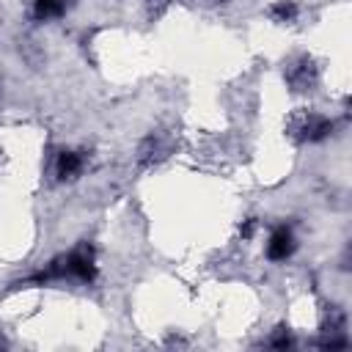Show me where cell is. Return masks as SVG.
I'll return each mask as SVG.
<instances>
[{
    "label": "cell",
    "mask_w": 352,
    "mask_h": 352,
    "mask_svg": "<svg viewBox=\"0 0 352 352\" xmlns=\"http://www.w3.org/2000/svg\"><path fill=\"white\" fill-rule=\"evenodd\" d=\"M297 250V236L289 226H275L267 239V258L270 261H286Z\"/></svg>",
    "instance_id": "4"
},
{
    "label": "cell",
    "mask_w": 352,
    "mask_h": 352,
    "mask_svg": "<svg viewBox=\"0 0 352 352\" xmlns=\"http://www.w3.org/2000/svg\"><path fill=\"white\" fill-rule=\"evenodd\" d=\"M82 168H85V157H82V151L63 148V151L58 154V160H55V176H58L60 182H74V179H80Z\"/></svg>",
    "instance_id": "5"
},
{
    "label": "cell",
    "mask_w": 352,
    "mask_h": 352,
    "mask_svg": "<svg viewBox=\"0 0 352 352\" xmlns=\"http://www.w3.org/2000/svg\"><path fill=\"white\" fill-rule=\"evenodd\" d=\"M170 3H173V0H146V11H148L151 19H157V16H162V11H165Z\"/></svg>",
    "instance_id": "8"
},
{
    "label": "cell",
    "mask_w": 352,
    "mask_h": 352,
    "mask_svg": "<svg viewBox=\"0 0 352 352\" xmlns=\"http://www.w3.org/2000/svg\"><path fill=\"white\" fill-rule=\"evenodd\" d=\"M60 267H63V275H69L80 283H94V278H96V261H94V250L88 245H80L69 256H63Z\"/></svg>",
    "instance_id": "1"
},
{
    "label": "cell",
    "mask_w": 352,
    "mask_h": 352,
    "mask_svg": "<svg viewBox=\"0 0 352 352\" xmlns=\"http://www.w3.org/2000/svg\"><path fill=\"white\" fill-rule=\"evenodd\" d=\"M33 6V16L47 22V19H58L63 11H66V3L63 0H30Z\"/></svg>",
    "instance_id": "6"
},
{
    "label": "cell",
    "mask_w": 352,
    "mask_h": 352,
    "mask_svg": "<svg viewBox=\"0 0 352 352\" xmlns=\"http://www.w3.org/2000/svg\"><path fill=\"white\" fill-rule=\"evenodd\" d=\"M270 16H272V22H280V25L294 22V19H297V6H294V0H278V3H272V6H270Z\"/></svg>",
    "instance_id": "7"
},
{
    "label": "cell",
    "mask_w": 352,
    "mask_h": 352,
    "mask_svg": "<svg viewBox=\"0 0 352 352\" xmlns=\"http://www.w3.org/2000/svg\"><path fill=\"white\" fill-rule=\"evenodd\" d=\"M217 3H226V0H217Z\"/></svg>",
    "instance_id": "11"
},
{
    "label": "cell",
    "mask_w": 352,
    "mask_h": 352,
    "mask_svg": "<svg viewBox=\"0 0 352 352\" xmlns=\"http://www.w3.org/2000/svg\"><path fill=\"white\" fill-rule=\"evenodd\" d=\"M63 3H69V0H63Z\"/></svg>",
    "instance_id": "12"
},
{
    "label": "cell",
    "mask_w": 352,
    "mask_h": 352,
    "mask_svg": "<svg viewBox=\"0 0 352 352\" xmlns=\"http://www.w3.org/2000/svg\"><path fill=\"white\" fill-rule=\"evenodd\" d=\"M292 132L300 138V140H308V143H319L324 140L330 132H333V121L319 116V113H302L297 118H292Z\"/></svg>",
    "instance_id": "3"
},
{
    "label": "cell",
    "mask_w": 352,
    "mask_h": 352,
    "mask_svg": "<svg viewBox=\"0 0 352 352\" xmlns=\"http://www.w3.org/2000/svg\"><path fill=\"white\" fill-rule=\"evenodd\" d=\"M283 77L292 85V91H311L316 85V80H319V69L308 55H297V58H292L286 63Z\"/></svg>",
    "instance_id": "2"
},
{
    "label": "cell",
    "mask_w": 352,
    "mask_h": 352,
    "mask_svg": "<svg viewBox=\"0 0 352 352\" xmlns=\"http://www.w3.org/2000/svg\"><path fill=\"white\" fill-rule=\"evenodd\" d=\"M270 344H272L275 349H283V346H289V344H292V338H289V333L280 327V333H278V336H272V341H270Z\"/></svg>",
    "instance_id": "10"
},
{
    "label": "cell",
    "mask_w": 352,
    "mask_h": 352,
    "mask_svg": "<svg viewBox=\"0 0 352 352\" xmlns=\"http://www.w3.org/2000/svg\"><path fill=\"white\" fill-rule=\"evenodd\" d=\"M256 226H258V223H256V217L242 220V226H239V236H242V239H250V236L256 234Z\"/></svg>",
    "instance_id": "9"
}]
</instances>
